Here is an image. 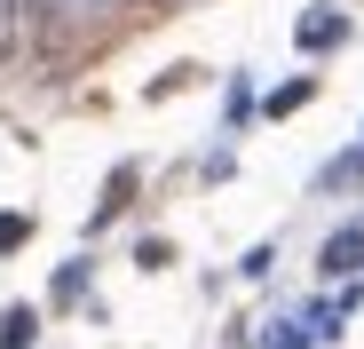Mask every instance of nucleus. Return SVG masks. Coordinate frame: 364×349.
Here are the masks:
<instances>
[{
  "instance_id": "12",
  "label": "nucleus",
  "mask_w": 364,
  "mask_h": 349,
  "mask_svg": "<svg viewBox=\"0 0 364 349\" xmlns=\"http://www.w3.org/2000/svg\"><path fill=\"white\" fill-rule=\"evenodd\" d=\"M24 230H32V214H0V254H9V246L24 239Z\"/></svg>"
},
{
  "instance_id": "7",
  "label": "nucleus",
  "mask_w": 364,
  "mask_h": 349,
  "mask_svg": "<svg viewBox=\"0 0 364 349\" xmlns=\"http://www.w3.org/2000/svg\"><path fill=\"white\" fill-rule=\"evenodd\" d=\"M40 341V318L32 310H9V318H0V349H32Z\"/></svg>"
},
{
  "instance_id": "13",
  "label": "nucleus",
  "mask_w": 364,
  "mask_h": 349,
  "mask_svg": "<svg viewBox=\"0 0 364 349\" xmlns=\"http://www.w3.org/2000/svg\"><path fill=\"white\" fill-rule=\"evenodd\" d=\"M262 349H301V325H269V333H262Z\"/></svg>"
},
{
  "instance_id": "4",
  "label": "nucleus",
  "mask_w": 364,
  "mask_h": 349,
  "mask_svg": "<svg viewBox=\"0 0 364 349\" xmlns=\"http://www.w3.org/2000/svg\"><path fill=\"white\" fill-rule=\"evenodd\" d=\"M348 310H356V294H341V302H309V333H317V341H333V333L348 325Z\"/></svg>"
},
{
  "instance_id": "2",
  "label": "nucleus",
  "mask_w": 364,
  "mask_h": 349,
  "mask_svg": "<svg viewBox=\"0 0 364 349\" xmlns=\"http://www.w3.org/2000/svg\"><path fill=\"white\" fill-rule=\"evenodd\" d=\"M32 9H40L55 32H87V24H103V16L119 9V0H32Z\"/></svg>"
},
{
  "instance_id": "5",
  "label": "nucleus",
  "mask_w": 364,
  "mask_h": 349,
  "mask_svg": "<svg viewBox=\"0 0 364 349\" xmlns=\"http://www.w3.org/2000/svg\"><path fill=\"white\" fill-rule=\"evenodd\" d=\"M222 127H254V80H230V103H222Z\"/></svg>"
},
{
  "instance_id": "11",
  "label": "nucleus",
  "mask_w": 364,
  "mask_h": 349,
  "mask_svg": "<svg viewBox=\"0 0 364 349\" xmlns=\"http://www.w3.org/2000/svg\"><path fill=\"white\" fill-rule=\"evenodd\" d=\"M135 262H143V270H166V262H174V246H166V239H143V246H135Z\"/></svg>"
},
{
  "instance_id": "10",
  "label": "nucleus",
  "mask_w": 364,
  "mask_h": 349,
  "mask_svg": "<svg viewBox=\"0 0 364 349\" xmlns=\"http://www.w3.org/2000/svg\"><path fill=\"white\" fill-rule=\"evenodd\" d=\"M87 294V262H64V270H55V302H80Z\"/></svg>"
},
{
  "instance_id": "9",
  "label": "nucleus",
  "mask_w": 364,
  "mask_h": 349,
  "mask_svg": "<svg viewBox=\"0 0 364 349\" xmlns=\"http://www.w3.org/2000/svg\"><path fill=\"white\" fill-rule=\"evenodd\" d=\"M348 183H356V151L325 159V174H317V191H348Z\"/></svg>"
},
{
  "instance_id": "8",
  "label": "nucleus",
  "mask_w": 364,
  "mask_h": 349,
  "mask_svg": "<svg viewBox=\"0 0 364 349\" xmlns=\"http://www.w3.org/2000/svg\"><path fill=\"white\" fill-rule=\"evenodd\" d=\"M24 16H32V0H0V56L24 40Z\"/></svg>"
},
{
  "instance_id": "14",
  "label": "nucleus",
  "mask_w": 364,
  "mask_h": 349,
  "mask_svg": "<svg viewBox=\"0 0 364 349\" xmlns=\"http://www.w3.org/2000/svg\"><path fill=\"white\" fill-rule=\"evenodd\" d=\"M356 174H364V151H356Z\"/></svg>"
},
{
  "instance_id": "3",
  "label": "nucleus",
  "mask_w": 364,
  "mask_h": 349,
  "mask_svg": "<svg viewBox=\"0 0 364 349\" xmlns=\"http://www.w3.org/2000/svg\"><path fill=\"white\" fill-rule=\"evenodd\" d=\"M317 262H325V278H341V270H364V230H333Z\"/></svg>"
},
{
  "instance_id": "1",
  "label": "nucleus",
  "mask_w": 364,
  "mask_h": 349,
  "mask_svg": "<svg viewBox=\"0 0 364 349\" xmlns=\"http://www.w3.org/2000/svg\"><path fill=\"white\" fill-rule=\"evenodd\" d=\"M341 40H348V9H333V0L301 9V24H293V48H301V56H317V48H341Z\"/></svg>"
},
{
  "instance_id": "6",
  "label": "nucleus",
  "mask_w": 364,
  "mask_h": 349,
  "mask_svg": "<svg viewBox=\"0 0 364 349\" xmlns=\"http://www.w3.org/2000/svg\"><path fill=\"white\" fill-rule=\"evenodd\" d=\"M309 95H317L309 80H285V88H269V103H262V120H285V111H301Z\"/></svg>"
}]
</instances>
